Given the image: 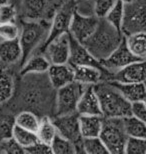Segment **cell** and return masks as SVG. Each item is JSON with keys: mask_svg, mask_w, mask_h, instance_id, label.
<instances>
[{"mask_svg": "<svg viewBox=\"0 0 146 154\" xmlns=\"http://www.w3.org/2000/svg\"><path fill=\"white\" fill-rule=\"evenodd\" d=\"M99 19L100 18L96 15L82 14L75 10L71 19L69 34L79 42L83 43L94 32L98 25Z\"/></svg>", "mask_w": 146, "mask_h": 154, "instance_id": "10", "label": "cell"}, {"mask_svg": "<svg viewBox=\"0 0 146 154\" xmlns=\"http://www.w3.org/2000/svg\"><path fill=\"white\" fill-rule=\"evenodd\" d=\"M10 0H0V5L1 4H5V3H8Z\"/></svg>", "mask_w": 146, "mask_h": 154, "instance_id": "41", "label": "cell"}, {"mask_svg": "<svg viewBox=\"0 0 146 154\" xmlns=\"http://www.w3.org/2000/svg\"><path fill=\"white\" fill-rule=\"evenodd\" d=\"M68 63L71 64L72 66H80V65L93 66L96 67V68H99L102 71H104L106 74H108V77L110 75V73L103 68L100 61L96 59L81 42H79L78 40H76L71 35H70V56Z\"/></svg>", "mask_w": 146, "mask_h": 154, "instance_id": "13", "label": "cell"}, {"mask_svg": "<svg viewBox=\"0 0 146 154\" xmlns=\"http://www.w3.org/2000/svg\"><path fill=\"white\" fill-rule=\"evenodd\" d=\"M47 76L54 89L74 81V68L69 63L51 64L47 71Z\"/></svg>", "mask_w": 146, "mask_h": 154, "instance_id": "17", "label": "cell"}, {"mask_svg": "<svg viewBox=\"0 0 146 154\" xmlns=\"http://www.w3.org/2000/svg\"><path fill=\"white\" fill-rule=\"evenodd\" d=\"M100 102L102 116L106 118H125L132 115L131 102L109 81H101L94 85Z\"/></svg>", "mask_w": 146, "mask_h": 154, "instance_id": "3", "label": "cell"}, {"mask_svg": "<svg viewBox=\"0 0 146 154\" xmlns=\"http://www.w3.org/2000/svg\"><path fill=\"white\" fill-rule=\"evenodd\" d=\"M36 133H37V136H38L39 141L50 145L52 140H53L55 136L58 134L56 126H55L53 121H52V118L50 116L41 117L39 128Z\"/></svg>", "mask_w": 146, "mask_h": 154, "instance_id": "25", "label": "cell"}, {"mask_svg": "<svg viewBox=\"0 0 146 154\" xmlns=\"http://www.w3.org/2000/svg\"><path fill=\"white\" fill-rule=\"evenodd\" d=\"M117 0H94L93 11L98 18H105Z\"/></svg>", "mask_w": 146, "mask_h": 154, "instance_id": "36", "label": "cell"}, {"mask_svg": "<svg viewBox=\"0 0 146 154\" xmlns=\"http://www.w3.org/2000/svg\"><path fill=\"white\" fill-rule=\"evenodd\" d=\"M121 92V94L129 102H145L146 101V82L123 83L107 80Z\"/></svg>", "mask_w": 146, "mask_h": 154, "instance_id": "18", "label": "cell"}, {"mask_svg": "<svg viewBox=\"0 0 146 154\" xmlns=\"http://www.w3.org/2000/svg\"><path fill=\"white\" fill-rule=\"evenodd\" d=\"M0 152L2 153H25V150L22 148L14 138L0 141Z\"/></svg>", "mask_w": 146, "mask_h": 154, "instance_id": "37", "label": "cell"}, {"mask_svg": "<svg viewBox=\"0 0 146 154\" xmlns=\"http://www.w3.org/2000/svg\"><path fill=\"white\" fill-rule=\"evenodd\" d=\"M126 133L130 137L146 138V124L133 115L123 118Z\"/></svg>", "mask_w": 146, "mask_h": 154, "instance_id": "27", "label": "cell"}, {"mask_svg": "<svg viewBox=\"0 0 146 154\" xmlns=\"http://www.w3.org/2000/svg\"><path fill=\"white\" fill-rule=\"evenodd\" d=\"M40 53L44 54L51 64L68 63L70 56L69 32L52 40Z\"/></svg>", "mask_w": 146, "mask_h": 154, "instance_id": "12", "label": "cell"}, {"mask_svg": "<svg viewBox=\"0 0 146 154\" xmlns=\"http://www.w3.org/2000/svg\"><path fill=\"white\" fill-rule=\"evenodd\" d=\"M48 0H21L20 11L24 20H42L48 12Z\"/></svg>", "mask_w": 146, "mask_h": 154, "instance_id": "20", "label": "cell"}, {"mask_svg": "<svg viewBox=\"0 0 146 154\" xmlns=\"http://www.w3.org/2000/svg\"><path fill=\"white\" fill-rule=\"evenodd\" d=\"M74 81L83 85H95L101 81H106L108 74L99 68L88 65L73 66Z\"/></svg>", "mask_w": 146, "mask_h": 154, "instance_id": "19", "label": "cell"}, {"mask_svg": "<svg viewBox=\"0 0 146 154\" xmlns=\"http://www.w3.org/2000/svg\"><path fill=\"white\" fill-rule=\"evenodd\" d=\"M124 16H125V4L120 0H117L111 10L105 16V19L110 24H112L114 27L122 31Z\"/></svg>", "mask_w": 146, "mask_h": 154, "instance_id": "29", "label": "cell"}, {"mask_svg": "<svg viewBox=\"0 0 146 154\" xmlns=\"http://www.w3.org/2000/svg\"><path fill=\"white\" fill-rule=\"evenodd\" d=\"M25 153L29 154H49L52 153L50 145L46 143H43L41 141H37L33 145L25 148Z\"/></svg>", "mask_w": 146, "mask_h": 154, "instance_id": "38", "label": "cell"}, {"mask_svg": "<svg viewBox=\"0 0 146 154\" xmlns=\"http://www.w3.org/2000/svg\"><path fill=\"white\" fill-rule=\"evenodd\" d=\"M50 23L45 20H24L21 22L19 40L22 49L20 66L28 59L47 37Z\"/></svg>", "mask_w": 146, "mask_h": 154, "instance_id": "4", "label": "cell"}, {"mask_svg": "<svg viewBox=\"0 0 146 154\" xmlns=\"http://www.w3.org/2000/svg\"><path fill=\"white\" fill-rule=\"evenodd\" d=\"M145 105H146V101H145Z\"/></svg>", "mask_w": 146, "mask_h": 154, "instance_id": "42", "label": "cell"}, {"mask_svg": "<svg viewBox=\"0 0 146 154\" xmlns=\"http://www.w3.org/2000/svg\"><path fill=\"white\" fill-rule=\"evenodd\" d=\"M14 140L19 144V145L24 148H27L31 145H33L34 143H36L37 141H39L38 136H37L36 132L27 130L18 125H15L14 130H13V136Z\"/></svg>", "mask_w": 146, "mask_h": 154, "instance_id": "28", "label": "cell"}, {"mask_svg": "<svg viewBox=\"0 0 146 154\" xmlns=\"http://www.w3.org/2000/svg\"><path fill=\"white\" fill-rule=\"evenodd\" d=\"M22 59V49L18 38L0 41V66L9 67L20 63Z\"/></svg>", "mask_w": 146, "mask_h": 154, "instance_id": "16", "label": "cell"}, {"mask_svg": "<svg viewBox=\"0 0 146 154\" xmlns=\"http://www.w3.org/2000/svg\"><path fill=\"white\" fill-rule=\"evenodd\" d=\"M79 125L83 138L98 137L103 125V116L79 115Z\"/></svg>", "mask_w": 146, "mask_h": 154, "instance_id": "22", "label": "cell"}, {"mask_svg": "<svg viewBox=\"0 0 146 154\" xmlns=\"http://www.w3.org/2000/svg\"><path fill=\"white\" fill-rule=\"evenodd\" d=\"M86 85L73 81L56 90L55 115H66L77 112V105Z\"/></svg>", "mask_w": 146, "mask_h": 154, "instance_id": "6", "label": "cell"}, {"mask_svg": "<svg viewBox=\"0 0 146 154\" xmlns=\"http://www.w3.org/2000/svg\"><path fill=\"white\" fill-rule=\"evenodd\" d=\"M18 11L16 7L11 3H5L0 5V23L15 22Z\"/></svg>", "mask_w": 146, "mask_h": 154, "instance_id": "35", "label": "cell"}, {"mask_svg": "<svg viewBox=\"0 0 146 154\" xmlns=\"http://www.w3.org/2000/svg\"><path fill=\"white\" fill-rule=\"evenodd\" d=\"M132 115L137 119L141 120L146 124V105L145 102H134L131 103Z\"/></svg>", "mask_w": 146, "mask_h": 154, "instance_id": "39", "label": "cell"}, {"mask_svg": "<svg viewBox=\"0 0 146 154\" xmlns=\"http://www.w3.org/2000/svg\"><path fill=\"white\" fill-rule=\"evenodd\" d=\"M124 37V33L100 18L94 32L82 43L87 50L99 61L104 60L117 48Z\"/></svg>", "mask_w": 146, "mask_h": 154, "instance_id": "2", "label": "cell"}, {"mask_svg": "<svg viewBox=\"0 0 146 154\" xmlns=\"http://www.w3.org/2000/svg\"><path fill=\"white\" fill-rule=\"evenodd\" d=\"M125 35V34H124ZM130 51L138 59H146V31H135L125 35Z\"/></svg>", "mask_w": 146, "mask_h": 154, "instance_id": "24", "label": "cell"}, {"mask_svg": "<svg viewBox=\"0 0 146 154\" xmlns=\"http://www.w3.org/2000/svg\"><path fill=\"white\" fill-rule=\"evenodd\" d=\"M52 153L54 154H73L76 153L75 145L72 141L57 134L50 144Z\"/></svg>", "mask_w": 146, "mask_h": 154, "instance_id": "31", "label": "cell"}, {"mask_svg": "<svg viewBox=\"0 0 146 154\" xmlns=\"http://www.w3.org/2000/svg\"><path fill=\"white\" fill-rule=\"evenodd\" d=\"M52 121L56 126L57 133L68 140L72 141L75 145L76 153H83L82 139L80 133L79 114L72 113L66 115H54L51 117Z\"/></svg>", "mask_w": 146, "mask_h": 154, "instance_id": "8", "label": "cell"}, {"mask_svg": "<svg viewBox=\"0 0 146 154\" xmlns=\"http://www.w3.org/2000/svg\"><path fill=\"white\" fill-rule=\"evenodd\" d=\"M15 125L14 114L0 112V141L12 138Z\"/></svg>", "mask_w": 146, "mask_h": 154, "instance_id": "30", "label": "cell"}, {"mask_svg": "<svg viewBox=\"0 0 146 154\" xmlns=\"http://www.w3.org/2000/svg\"><path fill=\"white\" fill-rule=\"evenodd\" d=\"M20 27L16 22L0 23V38L5 40L16 39L19 37Z\"/></svg>", "mask_w": 146, "mask_h": 154, "instance_id": "34", "label": "cell"}, {"mask_svg": "<svg viewBox=\"0 0 146 154\" xmlns=\"http://www.w3.org/2000/svg\"><path fill=\"white\" fill-rule=\"evenodd\" d=\"M136 60L140 59H138L137 57L134 56L132 52L130 51L128 45L126 43L125 35H124L122 41L117 46V48L107 58L100 61V63L106 71L112 73L123 68V67H125L130 63L134 62Z\"/></svg>", "mask_w": 146, "mask_h": 154, "instance_id": "11", "label": "cell"}, {"mask_svg": "<svg viewBox=\"0 0 146 154\" xmlns=\"http://www.w3.org/2000/svg\"><path fill=\"white\" fill-rule=\"evenodd\" d=\"M121 2H123L125 5H128V4H131L132 2H134V0H120Z\"/></svg>", "mask_w": 146, "mask_h": 154, "instance_id": "40", "label": "cell"}, {"mask_svg": "<svg viewBox=\"0 0 146 154\" xmlns=\"http://www.w3.org/2000/svg\"><path fill=\"white\" fill-rule=\"evenodd\" d=\"M107 80L123 83L146 82V59L136 60L123 68L110 73Z\"/></svg>", "mask_w": 146, "mask_h": 154, "instance_id": "14", "label": "cell"}, {"mask_svg": "<svg viewBox=\"0 0 146 154\" xmlns=\"http://www.w3.org/2000/svg\"><path fill=\"white\" fill-rule=\"evenodd\" d=\"M135 31H146V0H134L125 5L122 32L128 35Z\"/></svg>", "mask_w": 146, "mask_h": 154, "instance_id": "9", "label": "cell"}, {"mask_svg": "<svg viewBox=\"0 0 146 154\" xmlns=\"http://www.w3.org/2000/svg\"><path fill=\"white\" fill-rule=\"evenodd\" d=\"M15 80L8 67L0 66V105H4L13 97Z\"/></svg>", "mask_w": 146, "mask_h": 154, "instance_id": "23", "label": "cell"}, {"mask_svg": "<svg viewBox=\"0 0 146 154\" xmlns=\"http://www.w3.org/2000/svg\"><path fill=\"white\" fill-rule=\"evenodd\" d=\"M83 153L87 154H109L100 137H88L82 139Z\"/></svg>", "mask_w": 146, "mask_h": 154, "instance_id": "32", "label": "cell"}, {"mask_svg": "<svg viewBox=\"0 0 146 154\" xmlns=\"http://www.w3.org/2000/svg\"><path fill=\"white\" fill-rule=\"evenodd\" d=\"M126 154H146V138L128 137L125 146Z\"/></svg>", "mask_w": 146, "mask_h": 154, "instance_id": "33", "label": "cell"}, {"mask_svg": "<svg viewBox=\"0 0 146 154\" xmlns=\"http://www.w3.org/2000/svg\"><path fill=\"white\" fill-rule=\"evenodd\" d=\"M77 113L79 115L102 116L100 102L94 85H86L77 105Z\"/></svg>", "mask_w": 146, "mask_h": 154, "instance_id": "15", "label": "cell"}, {"mask_svg": "<svg viewBox=\"0 0 146 154\" xmlns=\"http://www.w3.org/2000/svg\"><path fill=\"white\" fill-rule=\"evenodd\" d=\"M40 121H41V118L36 113L30 110H21L15 115L16 125L33 132H37L38 130Z\"/></svg>", "mask_w": 146, "mask_h": 154, "instance_id": "26", "label": "cell"}, {"mask_svg": "<svg viewBox=\"0 0 146 154\" xmlns=\"http://www.w3.org/2000/svg\"><path fill=\"white\" fill-rule=\"evenodd\" d=\"M99 137L103 141L109 154L125 153L128 135L126 133L123 118L103 117V125Z\"/></svg>", "mask_w": 146, "mask_h": 154, "instance_id": "5", "label": "cell"}, {"mask_svg": "<svg viewBox=\"0 0 146 154\" xmlns=\"http://www.w3.org/2000/svg\"><path fill=\"white\" fill-rule=\"evenodd\" d=\"M76 10L75 4L72 1H68L64 3L58 10L55 12L52 21L49 26V31L47 34V37L44 40V42L36 49L34 53H40L52 40L59 37V36L69 32L71 19L74 11Z\"/></svg>", "mask_w": 146, "mask_h": 154, "instance_id": "7", "label": "cell"}, {"mask_svg": "<svg viewBox=\"0 0 146 154\" xmlns=\"http://www.w3.org/2000/svg\"><path fill=\"white\" fill-rule=\"evenodd\" d=\"M19 85L17 101L24 107L23 110H30L41 113L43 116L55 115V97L56 89L51 85L47 73L23 75Z\"/></svg>", "mask_w": 146, "mask_h": 154, "instance_id": "1", "label": "cell"}, {"mask_svg": "<svg viewBox=\"0 0 146 154\" xmlns=\"http://www.w3.org/2000/svg\"><path fill=\"white\" fill-rule=\"evenodd\" d=\"M51 63L47 57L42 53H33L31 56L21 65L20 75L26 74H42L47 73Z\"/></svg>", "mask_w": 146, "mask_h": 154, "instance_id": "21", "label": "cell"}]
</instances>
